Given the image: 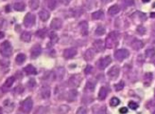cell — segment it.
<instances>
[{
	"label": "cell",
	"instance_id": "cell-1",
	"mask_svg": "<svg viewBox=\"0 0 155 114\" xmlns=\"http://www.w3.org/2000/svg\"><path fill=\"white\" fill-rule=\"evenodd\" d=\"M118 32H112L109 35L107 36L106 41H105V44H106V47L112 49L114 48L117 45V39H118Z\"/></svg>",
	"mask_w": 155,
	"mask_h": 114
},
{
	"label": "cell",
	"instance_id": "cell-2",
	"mask_svg": "<svg viewBox=\"0 0 155 114\" xmlns=\"http://www.w3.org/2000/svg\"><path fill=\"white\" fill-rule=\"evenodd\" d=\"M1 53L5 57H10L12 54V47L9 41H5L1 44Z\"/></svg>",
	"mask_w": 155,
	"mask_h": 114
},
{
	"label": "cell",
	"instance_id": "cell-3",
	"mask_svg": "<svg viewBox=\"0 0 155 114\" xmlns=\"http://www.w3.org/2000/svg\"><path fill=\"white\" fill-rule=\"evenodd\" d=\"M129 56H130V52L126 49H120V50L116 51V53H114V57H116V59L117 61H123Z\"/></svg>",
	"mask_w": 155,
	"mask_h": 114
},
{
	"label": "cell",
	"instance_id": "cell-4",
	"mask_svg": "<svg viewBox=\"0 0 155 114\" xmlns=\"http://www.w3.org/2000/svg\"><path fill=\"white\" fill-rule=\"evenodd\" d=\"M80 81H82V76L80 74H75V75H72L69 78L68 84H69L71 88H77L80 86Z\"/></svg>",
	"mask_w": 155,
	"mask_h": 114
},
{
	"label": "cell",
	"instance_id": "cell-5",
	"mask_svg": "<svg viewBox=\"0 0 155 114\" xmlns=\"http://www.w3.org/2000/svg\"><path fill=\"white\" fill-rule=\"evenodd\" d=\"M111 63H112V58H111V56H109V55H107V56H105L98 60V66L100 69H106Z\"/></svg>",
	"mask_w": 155,
	"mask_h": 114
},
{
	"label": "cell",
	"instance_id": "cell-6",
	"mask_svg": "<svg viewBox=\"0 0 155 114\" xmlns=\"http://www.w3.org/2000/svg\"><path fill=\"white\" fill-rule=\"evenodd\" d=\"M33 107V102L31 100V98H27L23 103H22V111L23 112H29L31 110Z\"/></svg>",
	"mask_w": 155,
	"mask_h": 114
},
{
	"label": "cell",
	"instance_id": "cell-7",
	"mask_svg": "<svg viewBox=\"0 0 155 114\" xmlns=\"http://www.w3.org/2000/svg\"><path fill=\"white\" fill-rule=\"evenodd\" d=\"M35 23V16L32 13H27L25 16L24 19V25L26 27H32Z\"/></svg>",
	"mask_w": 155,
	"mask_h": 114
},
{
	"label": "cell",
	"instance_id": "cell-8",
	"mask_svg": "<svg viewBox=\"0 0 155 114\" xmlns=\"http://www.w3.org/2000/svg\"><path fill=\"white\" fill-rule=\"evenodd\" d=\"M105 46H106V44H105L104 41H102V40H97V41L93 43V47H94L95 51L98 52L103 51L105 49Z\"/></svg>",
	"mask_w": 155,
	"mask_h": 114
},
{
	"label": "cell",
	"instance_id": "cell-9",
	"mask_svg": "<svg viewBox=\"0 0 155 114\" xmlns=\"http://www.w3.org/2000/svg\"><path fill=\"white\" fill-rule=\"evenodd\" d=\"M119 72H120L119 67L117 66H114L112 67V69L108 72V76H109L111 79H116L117 77L119 76Z\"/></svg>",
	"mask_w": 155,
	"mask_h": 114
},
{
	"label": "cell",
	"instance_id": "cell-10",
	"mask_svg": "<svg viewBox=\"0 0 155 114\" xmlns=\"http://www.w3.org/2000/svg\"><path fill=\"white\" fill-rule=\"evenodd\" d=\"M76 54H77V50L74 48L66 49V50H64L63 51V57L65 58V59H71V58H73Z\"/></svg>",
	"mask_w": 155,
	"mask_h": 114
},
{
	"label": "cell",
	"instance_id": "cell-11",
	"mask_svg": "<svg viewBox=\"0 0 155 114\" xmlns=\"http://www.w3.org/2000/svg\"><path fill=\"white\" fill-rule=\"evenodd\" d=\"M61 26H63V22H61V20L59 19V18H54L50 23L51 29L53 30H60Z\"/></svg>",
	"mask_w": 155,
	"mask_h": 114
},
{
	"label": "cell",
	"instance_id": "cell-12",
	"mask_svg": "<svg viewBox=\"0 0 155 114\" xmlns=\"http://www.w3.org/2000/svg\"><path fill=\"white\" fill-rule=\"evenodd\" d=\"M42 52V48L40 45H35L33 46L31 49V58H36L38 57Z\"/></svg>",
	"mask_w": 155,
	"mask_h": 114
},
{
	"label": "cell",
	"instance_id": "cell-13",
	"mask_svg": "<svg viewBox=\"0 0 155 114\" xmlns=\"http://www.w3.org/2000/svg\"><path fill=\"white\" fill-rule=\"evenodd\" d=\"M24 70H25V72H26L27 74H29V75H35V74H37V69L32 66V65H29V66H27L24 69Z\"/></svg>",
	"mask_w": 155,
	"mask_h": 114
},
{
	"label": "cell",
	"instance_id": "cell-14",
	"mask_svg": "<svg viewBox=\"0 0 155 114\" xmlns=\"http://www.w3.org/2000/svg\"><path fill=\"white\" fill-rule=\"evenodd\" d=\"M108 94V89L106 87H101L100 89V92H98V99L100 100H104L105 98L107 97Z\"/></svg>",
	"mask_w": 155,
	"mask_h": 114
},
{
	"label": "cell",
	"instance_id": "cell-15",
	"mask_svg": "<svg viewBox=\"0 0 155 114\" xmlns=\"http://www.w3.org/2000/svg\"><path fill=\"white\" fill-rule=\"evenodd\" d=\"M41 95H42V98L44 99H47L50 96V88L48 87H43L41 89Z\"/></svg>",
	"mask_w": 155,
	"mask_h": 114
},
{
	"label": "cell",
	"instance_id": "cell-16",
	"mask_svg": "<svg viewBox=\"0 0 155 114\" xmlns=\"http://www.w3.org/2000/svg\"><path fill=\"white\" fill-rule=\"evenodd\" d=\"M80 32H82V35H87L88 33V24L86 21H83V22L80 23Z\"/></svg>",
	"mask_w": 155,
	"mask_h": 114
},
{
	"label": "cell",
	"instance_id": "cell-17",
	"mask_svg": "<svg viewBox=\"0 0 155 114\" xmlns=\"http://www.w3.org/2000/svg\"><path fill=\"white\" fill-rule=\"evenodd\" d=\"M14 81H15L14 77H10V78H8L6 80V82L4 83V85H3V89H5V88L8 89V88H11V86L13 85Z\"/></svg>",
	"mask_w": 155,
	"mask_h": 114
},
{
	"label": "cell",
	"instance_id": "cell-18",
	"mask_svg": "<svg viewBox=\"0 0 155 114\" xmlns=\"http://www.w3.org/2000/svg\"><path fill=\"white\" fill-rule=\"evenodd\" d=\"M132 47L134 49L135 51H139L140 49H142L144 47V43L140 41V40H134L133 43L132 44Z\"/></svg>",
	"mask_w": 155,
	"mask_h": 114
},
{
	"label": "cell",
	"instance_id": "cell-19",
	"mask_svg": "<svg viewBox=\"0 0 155 114\" xmlns=\"http://www.w3.org/2000/svg\"><path fill=\"white\" fill-rule=\"evenodd\" d=\"M103 17H104V13H103V11H101V10L95 11V13L92 14V18H93L94 20L102 19Z\"/></svg>",
	"mask_w": 155,
	"mask_h": 114
},
{
	"label": "cell",
	"instance_id": "cell-20",
	"mask_svg": "<svg viewBox=\"0 0 155 114\" xmlns=\"http://www.w3.org/2000/svg\"><path fill=\"white\" fill-rule=\"evenodd\" d=\"M39 16L41 18L42 21H46L50 16V13H49V11H45V10H43L39 13Z\"/></svg>",
	"mask_w": 155,
	"mask_h": 114
},
{
	"label": "cell",
	"instance_id": "cell-21",
	"mask_svg": "<svg viewBox=\"0 0 155 114\" xmlns=\"http://www.w3.org/2000/svg\"><path fill=\"white\" fill-rule=\"evenodd\" d=\"M25 8H26V5L24 4V2H16L13 5V9L18 11H23L25 10Z\"/></svg>",
	"mask_w": 155,
	"mask_h": 114
},
{
	"label": "cell",
	"instance_id": "cell-22",
	"mask_svg": "<svg viewBox=\"0 0 155 114\" xmlns=\"http://www.w3.org/2000/svg\"><path fill=\"white\" fill-rule=\"evenodd\" d=\"M120 11V8L118 5H114L111 8H109V14L110 15H116Z\"/></svg>",
	"mask_w": 155,
	"mask_h": 114
},
{
	"label": "cell",
	"instance_id": "cell-23",
	"mask_svg": "<svg viewBox=\"0 0 155 114\" xmlns=\"http://www.w3.org/2000/svg\"><path fill=\"white\" fill-rule=\"evenodd\" d=\"M30 39H31V33L29 32H24L21 34V40L24 42H29Z\"/></svg>",
	"mask_w": 155,
	"mask_h": 114
},
{
	"label": "cell",
	"instance_id": "cell-24",
	"mask_svg": "<svg viewBox=\"0 0 155 114\" xmlns=\"http://www.w3.org/2000/svg\"><path fill=\"white\" fill-rule=\"evenodd\" d=\"M77 95H78V92L76 89H71V90L68 92L67 99L69 101H74L77 98Z\"/></svg>",
	"mask_w": 155,
	"mask_h": 114
},
{
	"label": "cell",
	"instance_id": "cell-25",
	"mask_svg": "<svg viewBox=\"0 0 155 114\" xmlns=\"http://www.w3.org/2000/svg\"><path fill=\"white\" fill-rule=\"evenodd\" d=\"M94 55H95V52L93 51V50H88V51H86L85 54H84L85 60L91 61V60L93 59V58H94Z\"/></svg>",
	"mask_w": 155,
	"mask_h": 114
},
{
	"label": "cell",
	"instance_id": "cell-26",
	"mask_svg": "<svg viewBox=\"0 0 155 114\" xmlns=\"http://www.w3.org/2000/svg\"><path fill=\"white\" fill-rule=\"evenodd\" d=\"M46 33H47V30L46 29H42V30H39L38 32H36V35L38 36V37L44 39L45 36H46Z\"/></svg>",
	"mask_w": 155,
	"mask_h": 114
},
{
	"label": "cell",
	"instance_id": "cell-27",
	"mask_svg": "<svg viewBox=\"0 0 155 114\" xmlns=\"http://www.w3.org/2000/svg\"><path fill=\"white\" fill-rule=\"evenodd\" d=\"M15 60H16L17 64H22L26 61V55H25L24 53H19L16 56V59Z\"/></svg>",
	"mask_w": 155,
	"mask_h": 114
},
{
	"label": "cell",
	"instance_id": "cell-28",
	"mask_svg": "<svg viewBox=\"0 0 155 114\" xmlns=\"http://www.w3.org/2000/svg\"><path fill=\"white\" fill-rule=\"evenodd\" d=\"M39 4H40L39 0H30L29 1V6L32 10H36V9H38Z\"/></svg>",
	"mask_w": 155,
	"mask_h": 114
},
{
	"label": "cell",
	"instance_id": "cell-29",
	"mask_svg": "<svg viewBox=\"0 0 155 114\" xmlns=\"http://www.w3.org/2000/svg\"><path fill=\"white\" fill-rule=\"evenodd\" d=\"M105 32H106V30H105L104 27L102 26H98L97 28V30H96V35H103Z\"/></svg>",
	"mask_w": 155,
	"mask_h": 114
},
{
	"label": "cell",
	"instance_id": "cell-30",
	"mask_svg": "<svg viewBox=\"0 0 155 114\" xmlns=\"http://www.w3.org/2000/svg\"><path fill=\"white\" fill-rule=\"evenodd\" d=\"M85 90L88 92H92L95 90V85L92 82H88L85 86Z\"/></svg>",
	"mask_w": 155,
	"mask_h": 114
},
{
	"label": "cell",
	"instance_id": "cell-31",
	"mask_svg": "<svg viewBox=\"0 0 155 114\" xmlns=\"http://www.w3.org/2000/svg\"><path fill=\"white\" fill-rule=\"evenodd\" d=\"M146 55H147V57L150 58L155 57V50L154 49H148V50L146 51Z\"/></svg>",
	"mask_w": 155,
	"mask_h": 114
},
{
	"label": "cell",
	"instance_id": "cell-32",
	"mask_svg": "<svg viewBox=\"0 0 155 114\" xmlns=\"http://www.w3.org/2000/svg\"><path fill=\"white\" fill-rule=\"evenodd\" d=\"M47 6L50 10H54L57 6V2H56V0H47Z\"/></svg>",
	"mask_w": 155,
	"mask_h": 114
},
{
	"label": "cell",
	"instance_id": "cell-33",
	"mask_svg": "<svg viewBox=\"0 0 155 114\" xmlns=\"http://www.w3.org/2000/svg\"><path fill=\"white\" fill-rule=\"evenodd\" d=\"M119 104H120V101H119L118 98H116V97L112 98L111 101H110V105L112 107H116V106H118Z\"/></svg>",
	"mask_w": 155,
	"mask_h": 114
},
{
	"label": "cell",
	"instance_id": "cell-34",
	"mask_svg": "<svg viewBox=\"0 0 155 114\" xmlns=\"http://www.w3.org/2000/svg\"><path fill=\"white\" fill-rule=\"evenodd\" d=\"M49 37H50V40H51V42L53 43V44H55L56 42L58 41V35L56 34L55 32H51L50 33V35H49Z\"/></svg>",
	"mask_w": 155,
	"mask_h": 114
},
{
	"label": "cell",
	"instance_id": "cell-35",
	"mask_svg": "<svg viewBox=\"0 0 155 114\" xmlns=\"http://www.w3.org/2000/svg\"><path fill=\"white\" fill-rule=\"evenodd\" d=\"M114 88H116V90H117V91L121 90V89H123V88H124V82L120 81L118 84H116V86H114Z\"/></svg>",
	"mask_w": 155,
	"mask_h": 114
},
{
	"label": "cell",
	"instance_id": "cell-36",
	"mask_svg": "<svg viewBox=\"0 0 155 114\" xmlns=\"http://www.w3.org/2000/svg\"><path fill=\"white\" fill-rule=\"evenodd\" d=\"M129 107L132 109H138V105L134 103V102H130L129 103Z\"/></svg>",
	"mask_w": 155,
	"mask_h": 114
},
{
	"label": "cell",
	"instance_id": "cell-37",
	"mask_svg": "<svg viewBox=\"0 0 155 114\" xmlns=\"http://www.w3.org/2000/svg\"><path fill=\"white\" fill-rule=\"evenodd\" d=\"M137 32L140 33V35H144L146 33V29L144 27H138L137 28Z\"/></svg>",
	"mask_w": 155,
	"mask_h": 114
},
{
	"label": "cell",
	"instance_id": "cell-38",
	"mask_svg": "<svg viewBox=\"0 0 155 114\" xmlns=\"http://www.w3.org/2000/svg\"><path fill=\"white\" fill-rule=\"evenodd\" d=\"M86 112H87V111H86V109H85L84 107H80V109H78V111H77V113H78V114H80V113H83V114H85Z\"/></svg>",
	"mask_w": 155,
	"mask_h": 114
},
{
	"label": "cell",
	"instance_id": "cell-39",
	"mask_svg": "<svg viewBox=\"0 0 155 114\" xmlns=\"http://www.w3.org/2000/svg\"><path fill=\"white\" fill-rule=\"evenodd\" d=\"M125 3L128 7H131V6L134 4V0H125Z\"/></svg>",
	"mask_w": 155,
	"mask_h": 114
},
{
	"label": "cell",
	"instance_id": "cell-40",
	"mask_svg": "<svg viewBox=\"0 0 155 114\" xmlns=\"http://www.w3.org/2000/svg\"><path fill=\"white\" fill-rule=\"evenodd\" d=\"M93 70V67L91 66H87V67L85 69L84 72L86 73V74H89V73H91V72Z\"/></svg>",
	"mask_w": 155,
	"mask_h": 114
},
{
	"label": "cell",
	"instance_id": "cell-41",
	"mask_svg": "<svg viewBox=\"0 0 155 114\" xmlns=\"http://www.w3.org/2000/svg\"><path fill=\"white\" fill-rule=\"evenodd\" d=\"M23 90H24V88L22 86H18V87L15 88V91H16L17 93H21V92H23Z\"/></svg>",
	"mask_w": 155,
	"mask_h": 114
},
{
	"label": "cell",
	"instance_id": "cell-42",
	"mask_svg": "<svg viewBox=\"0 0 155 114\" xmlns=\"http://www.w3.org/2000/svg\"><path fill=\"white\" fill-rule=\"evenodd\" d=\"M59 1H60L61 4H63V5H68L71 1H72V0H59Z\"/></svg>",
	"mask_w": 155,
	"mask_h": 114
},
{
	"label": "cell",
	"instance_id": "cell-43",
	"mask_svg": "<svg viewBox=\"0 0 155 114\" xmlns=\"http://www.w3.org/2000/svg\"><path fill=\"white\" fill-rule=\"evenodd\" d=\"M119 112L120 113H127L128 112V109H127V107H121V109H119Z\"/></svg>",
	"mask_w": 155,
	"mask_h": 114
},
{
	"label": "cell",
	"instance_id": "cell-44",
	"mask_svg": "<svg viewBox=\"0 0 155 114\" xmlns=\"http://www.w3.org/2000/svg\"><path fill=\"white\" fill-rule=\"evenodd\" d=\"M101 1L103 2V3H109V2L112 1V0H101Z\"/></svg>",
	"mask_w": 155,
	"mask_h": 114
},
{
	"label": "cell",
	"instance_id": "cell-45",
	"mask_svg": "<svg viewBox=\"0 0 155 114\" xmlns=\"http://www.w3.org/2000/svg\"><path fill=\"white\" fill-rule=\"evenodd\" d=\"M150 16H151V17H155V13H151V14H150Z\"/></svg>",
	"mask_w": 155,
	"mask_h": 114
},
{
	"label": "cell",
	"instance_id": "cell-46",
	"mask_svg": "<svg viewBox=\"0 0 155 114\" xmlns=\"http://www.w3.org/2000/svg\"><path fill=\"white\" fill-rule=\"evenodd\" d=\"M3 37H4V32H1V38H3Z\"/></svg>",
	"mask_w": 155,
	"mask_h": 114
},
{
	"label": "cell",
	"instance_id": "cell-47",
	"mask_svg": "<svg viewBox=\"0 0 155 114\" xmlns=\"http://www.w3.org/2000/svg\"><path fill=\"white\" fill-rule=\"evenodd\" d=\"M142 1H143L144 3H147V2H148V1H150V0H142Z\"/></svg>",
	"mask_w": 155,
	"mask_h": 114
},
{
	"label": "cell",
	"instance_id": "cell-48",
	"mask_svg": "<svg viewBox=\"0 0 155 114\" xmlns=\"http://www.w3.org/2000/svg\"><path fill=\"white\" fill-rule=\"evenodd\" d=\"M153 7H155V3H154V5H153Z\"/></svg>",
	"mask_w": 155,
	"mask_h": 114
},
{
	"label": "cell",
	"instance_id": "cell-49",
	"mask_svg": "<svg viewBox=\"0 0 155 114\" xmlns=\"http://www.w3.org/2000/svg\"><path fill=\"white\" fill-rule=\"evenodd\" d=\"M153 113H155V111H153Z\"/></svg>",
	"mask_w": 155,
	"mask_h": 114
},
{
	"label": "cell",
	"instance_id": "cell-50",
	"mask_svg": "<svg viewBox=\"0 0 155 114\" xmlns=\"http://www.w3.org/2000/svg\"><path fill=\"white\" fill-rule=\"evenodd\" d=\"M154 65H155V62H154Z\"/></svg>",
	"mask_w": 155,
	"mask_h": 114
}]
</instances>
